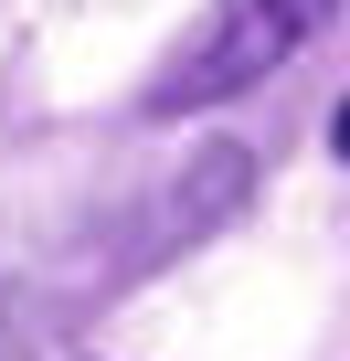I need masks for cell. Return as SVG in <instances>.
<instances>
[{
  "label": "cell",
  "instance_id": "cell-1",
  "mask_svg": "<svg viewBox=\"0 0 350 361\" xmlns=\"http://www.w3.org/2000/svg\"><path fill=\"white\" fill-rule=\"evenodd\" d=\"M339 22V0H223V11L159 64V85H149V117H192V106H223V96H244V85H265L297 43H318Z\"/></svg>",
  "mask_w": 350,
  "mask_h": 361
},
{
  "label": "cell",
  "instance_id": "cell-2",
  "mask_svg": "<svg viewBox=\"0 0 350 361\" xmlns=\"http://www.w3.org/2000/svg\"><path fill=\"white\" fill-rule=\"evenodd\" d=\"M244 180H255V159L234 149V138H213L181 180H170V202H159V224H149V245L138 255H170V245H192V234H213L234 202H244Z\"/></svg>",
  "mask_w": 350,
  "mask_h": 361
},
{
  "label": "cell",
  "instance_id": "cell-3",
  "mask_svg": "<svg viewBox=\"0 0 350 361\" xmlns=\"http://www.w3.org/2000/svg\"><path fill=\"white\" fill-rule=\"evenodd\" d=\"M75 350V308L32 276H0V361H64Z\"/></svg>",
  "mask_w": 350,
  "mask_h": 361
},
{
  "label": "cell",
  "instance_id": "cell-4",
  "mask_svg": "<svg viewBox=\"0 0 350 361\" xmlns=\"http://www.w3.org/2000/svg\"><path fill=\"white\" fill-rule=\"evenodd\" d=\"M329 138H339V159H350V96H339V117H329Z\"/></svg>",
  "mask_w": 350,
  "mask_h": 361
}]
</instances>
